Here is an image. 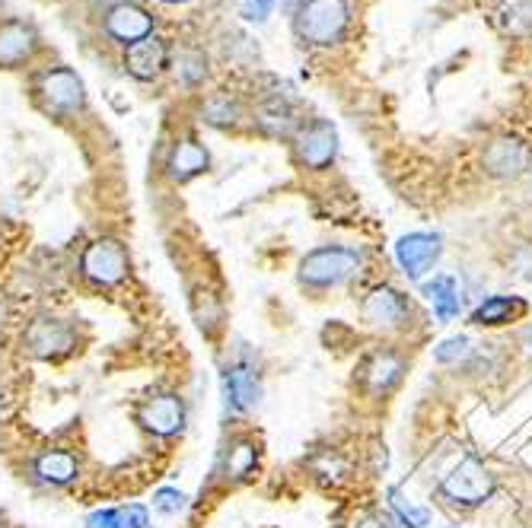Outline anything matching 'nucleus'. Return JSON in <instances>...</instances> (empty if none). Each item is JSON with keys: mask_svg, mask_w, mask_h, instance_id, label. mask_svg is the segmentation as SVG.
<instances>
[{"mask_svg": "<svg viewBox=\"0 0 532 528\" xmlns=\"http://www.w3.org/2000/svg\"><path fill=\"white\" fill-rule=\"evenodd\" d=\"M351 10L345 0H306L297 10V35L310 45H335L348 32Z\"/></svg>", "mask_w": 532, "mask_h": 528, "instance_id": "f257e3e1", "label": "nucleus"}, {"mask_svg": "<svg viewBox=\"0 0 532 528\" xmlns=\"http://www.w3.org/2000/svg\"><path fill=\"white\" fill-rule=\"evenodd\" d=\"M357 264H360V258L354 249H345V245H322V249L303 258L300 280L306 287H316V290L338 287L357 271Z\"/></svg>", "mask_w": 532, "mask_h": 528, "instance_id": "f03ea898", "label": "nucleus"}, {"mask_svg": "<svg viewBox=\"0 0 532 528\" xmlns=\"http://www.w3.org/2000/svg\"><path fill=\"white\" fill-rule=\"evenodd\" d=\"M80 274L93 287H115L128 277V252L118 239H96L80 258Z\"/></svg>", "mask_w": 532, "mask_h": 528, "instance_id": "7ed1b4c3", "label": "nucleus"}, {"mask_svg": "<svg viewBox=\"0 0 532 528\" xmlns=\"http://www.w3.org/2000/svg\"><path fill=\"white\" fill-rule=\"evenodd\" d=\"M440 490H443L446 500L462 503V506H475V503H485L494 494V478L482 462L466 459L446 474Z\"/></svg>", "mask_w": 532, "mask_h": 528, "instance_id": "20e7f679", "label": "nucleus"}, {"mask_svg": "<svg viewBox=\"0 0 532 528\" xmlns=\"http://www.w3.org/2000/svg\"><path fill=\"white\" fill-rule=\"evenodd\" d=\"M482 160L494 179H517L532 166V150L517 137H497L485 147Z\"/></svg>", "mask_w": 532, "mask_h": 528, "instance_id": "39448f33", "label": "nucleus"}, {"mask_svg": "<svg viewBox=\"0 0 532 528\" xmlns=\"http://www.w3.org/2000/svg\"><path fill=\"white\" fill-rule=\"evenodd\" d=\"M137 424L153 436H176L185 427V401L179 395H157L141 404Z\"/></svg>", "mask_w": 532, "mask_h": 528, "instance_id": "423d86ee", "label": "nucleus"}, {"mask_svg": "<svg viewBox=\"0 0 532 528\" xmlns=\"http://www.w3.org/2000/svg\"><path fill=\"white\" fill-rule=\"evenodd\" d=\"M39 93H42L48 109H55V112H77L83 105V99H87L83 96L80 77L67 67H55V70H48V74H42L39 77Z\"/></svg>", "mask_w": 532, "mask_h": 528, "instance_id": "0eeeda50", "label": "nucleus"}, {"mask_svg": "<svg viewBox=\"0 0 532 528\" xmlns=\"http://www.w3.org/2000/svg\"><path fill=\"white\" fill-rule=\"evenodd\" d=\"M26 344L36 357H64L77 347V331L58 319H39L26 331Z\"/></svg>", "mask_w": 532, "mask_h": 528, "instance_id": "6e6552de", "label": "nucleus"}, {"mask_svg": "<svg viewBox=\"0 0 532 528\" xmlns=\"http://www.w3.org/2000/svg\"><path fill=\"white\" fill-rule=\"evenodd\" d=\"M440 258V236L434 233H411L396 242V261L411 280H421Z\"/></svg>", "mask_w": 532, "mask_h": 528, "instance_id": "1a4fd4ad", "label": "nucleus"}, {"mask_svg": "<svg viewBox=\"0 0 532 528\" xmlns=\"http://www.w3.org/2000/svg\"><path fill=\"white\" fill-rule=\"evenodd\" d=\"M338 153V134L329 121H313L297 134V156L303 166L325 169Z\"/></svg>", "mask_w": 532, "mask_h": 528, "instance_id": "9d476101", "label": "nucleus"}, {"mask_svg": "<svg viewBox=\"0 0 532 528\" xmlns=\"http://www.w3.org/2000/svg\"><path fill=\"white\" fill-rule=\"evenodd\" d=\"M408 315H411L408 299L392 287H376L364 299V322H370L373 328H383V331L402 328L408 322Z\"/></svg>", "mask_w": 532, "mask_h": 528, "instance_id": "9b49d317", "label": "nucleus"}, {"mask_svg": "<svg viewBox=\"0 0 532 528\" xmlns=\"http://www.w3.org/2000/svg\"><path fill=\"white\" fill-rule=\"evenodd\" d=\"M106 29L122 45H137L153 35V16L134 4H118L106 16Z\"/></svg>", "mask_w": 532, "mask_h": 528, "instance_id": "f8f14e48", "label": "nucleus"}, {"mask_svg": "<svg viewBox=\"0 0 532 528\" xmlns=\"http://www.w3.org/2000/svg\"><path fill=\"white\" fill-rule=\"evenodd\" d=\"M223 385H227V401L236 411H249L259 401V373L249 357H239L227 366L223 373Z\"/></svg>", "mask_w": 532, "mask_h": 528, "instance_id": "ddd939ff", "label": "nucleus"}, {"mask_svg": "<svg viewBox=\"0 0 532 528\" xmlns=\"http://www.w3.org/2000/svg\"><path fill=\"white\" fill-rule=\"evenodd\" d=\"M39 39H36V29L20 23V20H10V23H0V67H16L32 58V51H36Z\"/></svg>", "mask_w": 532, "mask_h": 528, "instance_id": "4468645a", "label": "nucleus"}, {"mask_svg": "<svg viewBox=\"0 0 532 528\" xmlns=\"http://www.w3.org/2000/svg\"><path fill=\"white\" fill-rule=\"evenodd\" d=\"M125 67H128V74L137 77V80H153L166 67V45H163V39L150 35V39H144V42L128 45Z\"/></svg>", "mask_w": 532, "mask_h": 528, "instance_id": "2eb2a0df", "label": "nucleus"}, {"mask_svg": "<svg viewBox=\"0 0 532 528\" xmlns=\"http://www.w3.org/2000/svg\"><path fill=\"white\" fill-rule=\"evenodd\" d=\"M402 373H405V360L399 354H392V350H380V354H373L364 363V385L373 395H383L402 379Z\"/></svg>", "mask_w": 532, "mask_h": 528, "instance_id": "dca6fc26", "label": "nucleus"}, {"mask_svg": "<svg viewBox=\"0 0 532 528\" xmlns=\"http://www.w3.org/2000/svg\"><path fill=\"white\" fill-rule=\"evenodd\" d=\"M32 471L39 474V481H45L51 487H64L80 474V462H77V455L67 449H48L36 459Z\"/></svg>", "mask_w": 532, "mask_h": 528, "instance_id": "f3484780", "label": "nucleus"}, {"mask_svg": "<svg viewBox=\"0 0 532 528\" xmlns=\"http://www.w3.org/2000/svg\"><path fill=\"white\" fill-rule=\"evenodd\" d=\"M208 166H211V156L198 140H182V144H176L173 156H169V163H166L169 175H173L176 182L195 179V175H201Z\"/></svg>", "mask_w": 532, "mask_h": 528, "instance_id": "a211bd4d", "label": "nucleus"}, {"mask_svg": "<svg viewBox=\"0 0 532 528\" xmlns=\"http://www.w3.org/2000/svg\"><path fill=\"white\" fill-rule=\"evenodd\" d=\"M526 299L520 296H488L482 306L472 312V325H507L526 315Z\"/></svg>", "mask_w": 532, "mask_h": 528, "instance_id": "6ab92c4d", "label": "nucleus"}, {"mask_svg": "<svg viewBox=\"0 0 532 528\" xmlns=\"http://www.w3.org/2000/svg\"><path fill=\"white\" fill-rule=\"evenodd\" d=\"M424 296H427V303L434 306L437 312V319L440 322H453L459 309H462V296H459V287H456V280L450 274H440L434 280H427V284L421 287Z\"/></svg>", "mask_w": 532, "mask_h": 528, "instance_id": "aec40b11", "label": "nucleus"}, {"mask_svg": "<svg viewBox=\"0 0 532 528\" xmlns=\"http://www.w3.org/2000/svg\"><path fill=\"white\" fill-rule=\"evenodd\" d=\"M90 528H147L150 519H147V509L144 506H125V509H99L87 519Z\"/></svg>", "mask_w": 532, "mask_h": 528, "instance_id": "412c9836", "label": "nucleus"}, {"mask_svg": "<svg viewBox=\"0 0 532 528\" xmlns=\"http://www.w3.org/2000/svg\"><path fill=\"white\" fill-rule=\"evenodd\" d=\"M497 23L510 35H529L532 32V0H504L497 10Z\"/></svg>", "mask_w": 532, "mask_h": 528, "instance_id": "4be33fe9", "label": "nucleus"}, {"mask_svg": "<svg viewBox=\"0 0 532 528\" xmlns=\"http://www.w3.org/2000/svg\"><path fill=\"white\" fill-rule=\"evenodd\" d=\"M255 465H259V446L252 439H236L227 452V478H249Z\"/></svg>", "mask_w": 532, "mask_h": 528, "instance_id": "5701e85b", "label": "nucleus"}, {"mask_svg": "<svg viewBox=\"0 0 532 528\" xmlns=\"http://www.w3.org/2000/svg\"><path fill=\"white\" fill-rule=\"evenodd\" d=\"M389 500H392V509H396V513H399V519H402L408 528H427V525H431V513H427L424 506L411 503L408 497H402L399 490H392V494H389Z\"/></svg>", "mask_w": 532, "mask_h": 528, "instance_id": "b1692460", "label": "nucleus"}, {"mask_svg": "<svg viewBox=\"0 0 532 528\" xmlns=\"http://www.w3.org/2000/svg\"><path fill=\"white\" fill-rule=\"evenodd\" d=\"M472 357V347H469V338H462V334H456V338H446L437 350H434V360L437 363H462Z\"/></svg>", "mask_w": 532, "mask_h": 528, "instance_id": "393cba45", "label": "nucleus"}, {"mask_svg": "<svg viewBox=\"0 0 532 528\" xmlns=\"http://www.w3.org/2000/svg\"><path fill=\"white\" fill-rule=\"evenodd\" d=\"M153 506H157L160 513H179V509L185 506V494L173 487H163V490H157V497H153Z\"/></svg>", "mask_w": 532, "mask_h": 528, "instance_id": "a878e982", "label": "nucleus"}, {"mask_svg": "<svg viewBox=\"0 0 532 528\" xmlns=\"http://www.w3.org/2000/svg\"><path fill=\"white\" fill-rule=\"evenodd\" d=\"M271 4H274V0H246L243 16H246V20H265V16L271 13Z\"/></svg>", "mask_w": 532, "mask_h": 528, "instance_id": "bb28decb", "label": "nucleus"}, {"mask_svg": "<svg viewBox=\"0 0 532 528\" xmlns=\"http://www.w3.org/2000/svg\"><path fill=\"white\" fill-rule=\"evenodd\" d=\"M526 347H529V354H532V328L526 331Z\"/></svg>", "mask_w": 532, "mask_h": 528, "instance_id": "cd10ccee", "label": "nucleus"}, {"mask_svg": "<svg viewBox=\"0 0 532 528\" xmlns=\"http://www.w3.org/2000/svg\"><path fill=\"white\" fill-rule=\"evenodd\" d=\"M166 4H179V0H166Z\"/></svg>", "mask_w": 532, "mask_h": 528, "instance_id": "c85d7f7f", "label": "nucleus"}]
</instances>
